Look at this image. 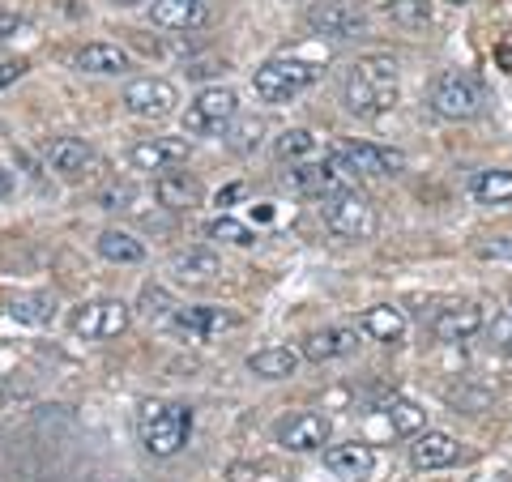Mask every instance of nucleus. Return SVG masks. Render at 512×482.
Listing matches in <instances>:
<instances>
[{
    "label": "nucleus",
    "mask_w": 512,
    "mask_h": 482,
    "mask_svg": "<svg viewBox=\"0 0 512 482\" xmlns=\"http://www.w3.org/2000/svg\"><path fill=\"white\" fill-rule=\"evenodd\" d=\"M342 103L350 116H359V120H376L384 111H393L397 107V64L389 56L359 60L355 69L346 73Z\"/></svg>",
    "instance_id": "1"
},
{
    "label": "nucleus",
    "mask_w": 512,
    "mask_h": 482,
    "mask_svg": "<svg viewBox=\"0 0 512 482\" xmlns=\"http://www.w3.org/2000/svg\"><path fill=\"white\" fill-rule=\"evenodd\" d=\"M192 431V410L180 401H141L137 410V440L146 444L150 457H175L188 444Z\"/></svg>",
    "instance_id": "2"
},
{
    "label": "nucleus",
    "mask_w": 512,
    "mask_h": 482,
    "mask_svg": "<svg viewBox=\"0 0 512 482\" xmlns=\"http://www.w3.org/2000/svg\"><path fill=\"white\" fill-rule=\"evenodd\" d=\"M320 218H325V227L342 239H372L376 235V205L363 197L359 188H333L329 197H320Z\"/></svg>",
    "instance_id": "3"
},
{
    "label": "nucleus",
    "mask_w": 512,
    "mask_h": 482,
    "mask_svg": "<svg viewBox=\"0 0 512 482\" xmlns=\"http://www.w3.org/2000/svg\"><path fill=\"white\" fill-rule=\"evenodd\" d=\"M316 82V69L303 60H265L261 69L252 73V90L261 94L265 103H291L295 94H303Z\"/></svg>",
    "instance_id": "4"
},
{
    "label": "nucleus",
    "mask_w": 512,
    "mask_h": 482,
    "mask_svg": "<svg viewBox=\"0 0 512 482\" xmlns=\"http://www.w3.org/2000/svg\"><path fill=\"white\" fill-rule=\"evenodd\" d=\"M333 167L342 175H397L406 167V158L397 150H384V146H367V141H333L329 146Z\"/></svg>",
    "instance_id": "5"
},
{
    "label": "nucleus",
    "mask_w": 512,
    "mask_h": 482,
    "mask_svg": "<svg viewBox=\"0 0 512 482\" xmlns=\"http://www.w3.org/2000/svg\"><path fill=\"white\" fill-rule=\"evenodd\" d=\"M128 316L133 312H128L124 299H94L69 312V333L86 337V342H103V337H116L128 329Z\"/></svg>",
    "instance_id": "6"
},
{
    "label": "nucleus",
    "mask_w": 512,
    "mask_h": 482,
    "mask_svg": "<svg viewBox=\"0 0 512 482\" xmlns=\"http://www.w3.org/2000/svg\"><path fill=\"white\" fill-rule=\"evenodd\" d=\"M427 103L444 120H474L478 107H483V94H478V86L470 82V77L440 73L436 82H431V90H427Z\"/></svg>",
    "instance_id": "7"
},
{
    "label": "nucleus",
    "mask_w": 512,
    "mask_h": 482,
    "mask_svg": "<svg viewBox=\"0 0 512 482\" xmlns=\"http://www.w3.org/2000/svg\"><path fill=\"white\" fill-rule=\"evenodd\" d=\"M235 116H239L235 90H227V86H210V90H201L197 99L188 103V111H184V128H188V133H222V128H227Z\"/></svg>",
    "instance_id": "8"
},
{
    "label": "nucleus",
    "mask_w": 512,
    "mask_h": 482,
    "mask_svg": "<svg viewBox=\"0 0 512 482\" xmlns=\"http://www.w3.org/2000/svg\"><path fill=\"white\" fill-rule=\"evenodd\" d=\"M175 103H180V94L163 77H137V82L124 86V107L141 120H167Z\"/></svg>",
    "instance_id": "9"
},
{
    "label": "nucleus",
    "mask_w": 512,
    "mask_h": 482,
    "mask_svg": "<svg viewBox=\"0 0 512 482\" xmlns=\"http://www.w3.org/2000/svg\"><path fill=\"white\" fill-rule=\"evenodd\" d=\"M308 26L325 39H359L367 30V13L350 0H329V5H316L308 13Z\"/></svg>",
    "instance_id": "10"
},
{
    "label": "nucleus",
    "mask_w": 512,
    "mask_h": 482,
    "mask_svg": "<svg viewBox=\"0 0 512 482\" xmlns=\"http://www.w3.org/2000/svg\"><path fill=\"white\" fill-rule=\"evenodd\" d=\"M47 167L60 171L64 180H86V175L99 171V154H94L82 137H56V141H47Z\"/></svg>",
    "instance_id": "11"
},
{
    "label": "nucleus",
    "mask_w": 512,
    "mask_h": 482,
    "mask_svg": "<svg viewBox=\"0 0 512 482\" xmlns=\"http://www.w3.org/2000/svg\"><path fill=\"white\" fill-rule=\"evenodd\" d=\"M128 163L137 171H171L188 163V141L184 137H141L128 146Z\"/></svg>",
    "instance_id": "12"
},
{
    "label": "nucleus",
    "mask_w": 512,
    "mask_h": 482,
    "mask_svg": "<svg viewBox=\"0 0 512 482\" xmlns=\"http://www.w3.org/2000/svg\"><path fill=\"white\" fill-rule=\"evenodd\" d=\"M231 325H235V316L222 312V308H175L167 316V329L188 337V342H210V337H218Z\"/></svg>",
    "instance_id": "13"
},
{
    "label": "nucleus",
    "mask_w": 512,
    "mask_h": 482,
    "mask_svg": "<svg viewBox=\"0 0 512 482\" xmlns=\"http://www.w3.org/2000/svg\"><path fill=\"white\" fill-rule=\"evenodd\" d=\"M282 184L299 192V197H329L333 188H342V171L333 167V158L325 154V163H291V171L282 175Z\"/></svg>",
    "instance_id": "14"
},
{
    "label": "nucleus",
    "mask_w": 512,
    "mask_h": 482,
    "mask_svg": "<svg viewBox=\"0 0 512 482\" xmlns=\"http://www.w3.org/2000/svg\"><path fill=\"white\" fill-rule=\"evenodd\" d=\"M278 440H282V448H291V453H316V448L329 444V419L316 410H303L278 427Z\"/></svg>",
    "instance_id": "15"
},
{
    "label": "nucleus",
    "mask_w": 512,
    "mask_h": 482,
    "mask_svg": "<svg viewBox=\"0 0 512 482\" xmlns=\"http://www.w3.org/2000/svg\"><path fill=\"white\" fill-rule=\"evenodd\" d=\"M154 197L158 205H167V210H192V205H201L205 197V188L197 175H188V171H158V180H154Z\"/></svg>",
    "instance_id": "16"
},
{
    "label": "nucleus",
    "mask_w": 512,
    "mask_h": 482,
    "mask_svg": "<svg viewBox=\"0 0 512 482\" xmlns=\"http://www.w3.org/2000/svg\"><path fill=\"white\" fill-rule=\"evenodd\" d=\"M483 329V308L478 303H453V308H440L431 316V333L440 342H461V337H474Z\"/></svg>",
    "instance_id": "17"
},
{
    "label": "nucleus",
    "mask_w": 512,
    "mask_h": 482,
    "mask_svg": "<svg viewBox=\"0 0 512 482\" xmlns=\"http://www.w3.org/2000/svg\"><path fill=\"white\" fill-rule=\"evenodd\" d=\"M359 350V333L355 329H320L312 333L308 342H303V359H312V363H333V359H346V355H355Z\"/></svg>",
    "instance_id": "18"
},
{
    "label": "nucleus",
    "mask_w": 512,
    "mask_h": 482,
    "mask_svg": "<svg viewBox=\"0 0 512 482\" xmlns=\"http://www.w3.org/2000/svg\"><path fill=\"white\" fill-rule=\"evenodd\" d=\"M150 18L163 30H197L210 22V9H205V0H154Z\"/></svg>",
    "instance_id": "19"
},
{
    "label": "nucleus",
    "mask_w": 512,
    "mask_h": 482,
    "mask_svg": "<svg viewBox=\"0 0 512 482\" xmlns=\"http://www.w3.org/2000/svg\"><path fill=\"white\" fill-rule=\"evenodd\" d=\"M410 461L419 470H444V465L457 461V440L448 431H419L410 444Z\"/></svg>",
    "instance_id": "20"
},
{
    "label": "nucleus",
    "mask_w": 512,
    "mask_h": 482,
    "mask_svg": "<svg viewBox=\"0 0 512 482\" xmlns=\"http://www.w3.org/2000/svg\"><path fill=\"white\" fill-rule=\"evenodd\" d=\"M325 465H329V474H338L346 482H355V478H367L372 474V465H376V453L367 444H338V448H329L325 453Z\"/></svg>",
    "instance_id": "21"
},
{
    "label": "nucleus",
    "mask_w": 512,
    "mask_h": 482,
    "mask_svg": "<svg viewBox=\"0 0 512 482\" xmlns=\"http://www.w3.org/2000/svg\"><path fill=\"white\" fill-rule=\"evenodd\" d=\"M171 273L180 282H214L222 273V261L210 248H188V252H175L171 256Z\"/></svg>",
    "instance_id": "22"
},
{
    "label": "nucleus",
    "mask_w": 512,
    "mask_h": 482,
    "mask_svg": "<svg viewBox=\"0 0 512 482\" xmlns=\"http://www.w3.org/2000/svg\"><path fill=\"white\" fill-rule=\"evenodd\" d=\"M363 333L376 337V342L393 346L406 337V312L402 308H389V303H380V308H367L363 312Z\"/></svg>",
    "instance_id": "23"
},
{
    "label": "nucleus",
    "mask_w": 512,
    "mask_h": 482,
    "mask_svg": "<svg viewBox=\"0 0 512 482\" xmlns=\"http://www.w3.org/2000/svg\"><path fill=\"white\" fill-rule=\"evenodd\" d=\"M77 69L82 73H99V77H116V73H128V52H120V47L111 43H90L77 52Z\"/></svg>",
    "instance_id": "24"
},
{
    "label": "nucleus",
    "mask_w": 512,
    "mask_h": 482,
    "mask_svg": "<svg viewBox=\"0 0 512 482\" xmlns=\"http://www.w3.org/2000/svg\"><path fill=\"white\" fill-rule=\"evenodd\" d=\"M248 367L265 380H286L299 372V355L291 346H265V350H256V355H248Z\"/></svg>",
    "instance_id": "25"
},
{
    "label": "nucleus",
    "mask_w": 512,
    "mask_h": 482,
    "mask_svg": "<svg viewBox=\"0 0 512 482\" xmlns=\"http://www.w3.org/2000/svg\"><path fill=\"white\" fill-rule=\"evenodd\" d=\"M99 256L111 265H141L146 261V248H141V239H133L128 231H103L99 235Z\"/></svg>",
    "instance_id": "26"
},
{
    "label": "nucleus",
    "mask_w": 512,
    "mask_h": 482,
    "mask_svg": "<svg viewBox=\"0 0 512 482\" xmlns=\"http://www.w3.org/2000/svg\"><path fill=\"white\" fill-rule=\"evenodd\" d=\"M470 197L478 205H508L512 201V171H478L470 180Z\"/></svg>",
    "instance_id": "27"
},
{
    "label": "nucleus",
    "mask_w": 512,
    "mask_h": 482,
    "mask_svg": "<svg viewBox=\"0 0 512 482\" xmlns=\"http://www.w3.org/2000/svg\"><path fill=\"white\" fill-rule=\"evenodd\" d=\"M9 316L18 325H47L56 316V299L52 295H18L9 303Z\"/></svg>",
    "instance_id": "28"
},
{
    "label": "nucleus",
    "mask_w": 512,
    "mask_h": 482,
    "mask_svg": "<svg viewBox=\"0 0 512 482\" xmlns=\"http://www.w3.org/2000/svg\"><path fill=\"white\" fill-rule=\"evenodd\" d=\"M274 154L282 158V163H303V158L316 154V137L308 133V128H286V133L274 141Z\"/></svg>",
    "instance_id": "29"
},
{
    "label": "nucleus",
    "mask_w": 512,
    "mask_h": 482,
    "mask_svg": "<svg viewBox=\"0 0 512 482\" xmlns=\"http://www.w3.org/2000/svg\"><path fill=\"white\" fill-rule=\"evenodd\" d=\"M384 414H389V423H393V431H402V436H419L423 431V410L414 406V401H406V397H389L384 401Z\"/></svg>",
    "instance_id": "30"
},
{
    "label": "nucleus",
    "mask_w": 512,
    "mask_h": 482,
    "mask_svg": "<svg viewBox=\"0 0 512 482\" xmlns=\"http://www.w3.org/2000/svg\"><path fill=\"white\" fill-rule=\"evenodd\" d=\"M389 13H393V22L402 30H427L431 26V5L427 0H393Z\"/></svg>",
    "instance_id": "31"
},
{
    "label": "nucleus",
    "mask_w": 512,
    "mask_h": 482,
    "mask_svg": "<svg viewBox=\"0 0 512 482\" xmlns=\"http://www.w3.org/2000/svg\"><path fill=\"white\" fill-rule=\"evenodd\" d=\"M210 239H227V244H239V248L256 244V235L244 227V222H235L231 214H222V218H214V222H210Z\"/></svg>",
    "instance_id": "32"
},
{
    "label": "nucleus",
    "mask_w": 512,
    "mask_h": 482,
    "mask_svg": "<svg viewBox=\"0 0 512 482\" xmlns=\"http://www.w3.org/2000/svg\"><path fill=\"white\" fill-rule=\"evenodd\" d=\"M171 312H175V303H171V295L163 291V286H146V291H141V316L167 320Z\"/></svg>",
    "instance_id": "33"
},
{
    "label": "nucleus",
    "mask_w": 512,
    "mask_h": 482,
    "mask_svg": "<svg viewBox=\"0 0 512 482\" xmlns=\"http://www.w3.org/2000/svg\"><path fill=\"white\" fill-rule=\"evenodd\" d=\"M491 342H495V350H500V355H512V312H504L500 320H495Z\"/></svg>",
    "instance_id": "34"
},
{
    "label": "nucleus",
    "mask_w": 512,
    "mask_h": 482,
    "mask_svg": "<svg viewBox=\"0 0 512 482\" xmlns=\"http://www.w3.org/2000/svg\"><path fill=\"white\" fill-rule=\"evenodd\" d=\"M18 30H26V18H22L18 9L0 5V43H5V39H13V35H18Z\"/></svg>",
    "instance_id": "35"
},
{
    "label": "nucleus",
    "mask_w": 512,
    "mask_h": 482,
    "mask_svg": "<svg viewBox=\"0 0 512 482\" xmlns=\"http://www.w3.org/2000/svg\"><path fill=\"white\" fill-rule=\"evenodd\" d=\"M478 256H483V261H512V235L508 239H491V244L478 248Z\"/></svg>",
    "instance_id": "36"
},
{
    "label": "nucleus",
    "mask_w": 512,
    "mask_h": 482,
    "mask_svg": "<svg viewBox=\"0 0 512 482\" xmlns=\"http://www.w3.org/2000/svg\"><path fill=\"white\" fill-rule=\"evenodd\" d=\"M26 69H30L26 60H5V64H0V90H5V86H13V82H22V77H26Z\"/></svg>",
    "instance_id": "37"
},
{
    "label": "nucleus",
    "mask_w": 512,
    "mask_h": 482,
    "mask_svg": "<svg viewBox=\"0 0 512 482\" xmlns=\"http://www.w3.org/2000/svg\"><path fill=\"white\" fill-rule=\"evenodd\" d=\"M256 133H261V120H244V124H239V133L231 137V146H235V150H248Z\"/></svg>",
    "instance_id": "38"
},
{
    "label": "nucleus",
    "mask_w": 512,
    "mask_h": 482,
    "mask_svg": "<svg viewBox=\"0 0 512 482\" xmlns=\"http://www.w3.org/2000/svg\"><path fill=\"white\" fill-rule=\"evenodd\" d=\"M231 482H252V470H248V465H235V470H231Z\"/></svg>",
    "instance_id": "39"
},
{
    "label": "nucleus",
    "mask_w": 512,
    "mask_h": 482,
    "mask_svg": "<svg viewBox=\"0 0 512 482\" xmlns=\"http://www.w3.org/2000/svg\"><path fill=\"white\" fill-rule=\"evenodd\" d=\"M9 192H13V180H9V171H0V201H5Z\"/></svg>",
    "instance_id": "40"
},
{
    "label": "nucleus",
    "mask_w": 512,
    "mask_h": 482,
    "mask_svg": "<svg viewBox=\"0 0 512 482\" xmlns=\"http://www.w3.org/2000/svg\"><path fill=\"white\" fill-rule=\"evenodd\" d=\"M239 192H244V188H239V184H235V188H227V192H218V205H227V201H235V197H239Z\"/></svg>",
    "instance_id": "41"
},
{
    "label": "nucleus",
    "mask_w": 512,
    "mask_h": 482,
    "mask_svg": "<svg viewBox=\"0 0 512 482\" xmlns=\"http://www.w3.org/2000/svg\"><path fill=\"white\" fill-rule=\"evenodd\" d=\"M116 5H124V9H128V5H141V0H116Z\"/></svg>",
    "instance_id": "42"
},
{
    "label": "nucleus",
    "mask_w": 512,
    "mask_h": 482,
    "mask_svg": "<svg viewBox=\"0 0 512 482\" xmlns=\"http://www.w3.org/2000/svg\"><path fill=\"white\" fill-rule=\"evenodd\" d=\"M453 5H461V0H453Z\"/></svg>",
    "instance_id": "43"
}]
</instances>
